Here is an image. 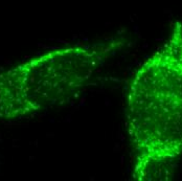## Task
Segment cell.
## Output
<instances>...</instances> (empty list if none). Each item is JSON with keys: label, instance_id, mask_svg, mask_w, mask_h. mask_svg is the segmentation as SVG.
I'll use <instances>...</instances> for the list:
<instances>
[{"label": "cell", "instance_id": "obj_2", "mask_svg": "<svg viewBox=\"0 0 182 181\" xmlns=\"http://www.w3.org/2000/svg\"><path fill=\"white\" fill-rule=\"evenodd\" d=\"M120 42L75 44L39 56L0 74V119L24 117L75 99L91 84Z\"/></svg>", "mask_w": 182, "mask_h": 181}, {"label": "cell", "instance_id": "obj_1", "mask_svg": "<svg viewBox=\"0 0 182 181\" xmlns=\"http://www.w3.org/2000/svg\"><path fill=\"white\" fill-rule=\"evenodd\" d=\"M127 129L136 179H151L153 170L182 154L180 26L134 74L128 93Z\"/></svg>", "mask_w": 182, "mask_h": 181}]
</instances>
